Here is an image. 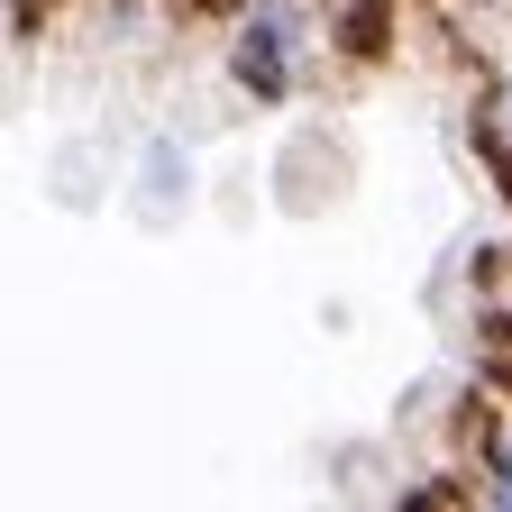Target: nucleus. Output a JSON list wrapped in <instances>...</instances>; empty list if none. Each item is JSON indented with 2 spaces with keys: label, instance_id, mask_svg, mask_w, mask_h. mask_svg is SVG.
I'll return each mask as SVG.
<instances>
[{
  "label": "nucleus",
  "instance_id": "obj_6",
  "mask_svg": "<svg viewBox=\"0 0 512 512\" xmlns=\"http://www.w3.org/2000/svg\"><path fill=\"white\" fill-rule=\"evenodd\" d=\"M503 128H512V83H503Z\"/></svg>",
  "mask_w": 512,
  "mask_h": 512
},
{
  "label": "nucleus",
  "instance_id": "obj_1",
  "mask_svg": "<svg viewBox=\"0 0 512 512\" xmlns=\"http://www.w3.org/2000/svg\"><path fill=\"white\" fill-rule=\"evenodd\" d=\"M311 64V10L302 0H247L229 19V83L238 101H293Z\"/></svg>",
  "mask_w": 512,
  "mask_h": 512
},
{
  "label": "nucleus",
  "instance_id": "obj_2",
  "mask_svg": "<svg viewBox=\"0 0 512 512\" xmlns=\"http://www.w3.org/2000/svg\"><path fill=\"white\" fill-rule=\"evenodd\" d=\"M320 37H330V64H348V74H375V64L403 46V0H330Z\"/></svg>",
  "mask_w": 512,
  "mask_h": 512
},
{
  "label": "nucleus",
  "instance_id": "obj_4",
  "mask_svg": "<svg viewBox=\"0 0 512 512\" xmlns=\"http://www.w3.org/2000/svg\"><path fill=\"white\" fill-rule=\"evenodd\" d=\"M476 165H485V183L512 202V128H503V110H494V119H476Z\"/></svg>",
  "mask_w": 512,
  "mask_h": 512
},
{
  "label": "nucleus",
  "instance_id": "obj_3",
  "mask_svg": "<svg viewBox=\"0 0 512 512\" xmlns=\"http://www.w3.org/2000/svg\"><path fill=\"white\" fill-rule=\"evenodd\" d=\"M384 512H476V494H467V467H421V476H403Z\"/></svg>",
  "mask_w": 512,
  "mask_h": 512
},
{
  "label": "nucleus",
  "instance_id": "obj_7",
  "mask_svg": "<svg viewBox=\"0 0 512 512\" xmlns=\"http://www.w3.org/2000/svg\"><path fill=\"white\" fill-rule=\"evenodd\" d=\"M503 311H512V302H503Z\"/></svg>",
  "mask_w": 512,
  "mask_h": 512
},
{
  "label": "nucleus",
  "instance_id": "obj_5",
  "mask_svg": "<svg viewBox=\"0 0 512 512\" xmlns=\"http://www.w3.org/2000/svg\"><path fill=\"white\" fill-rule=\"evenodd\" d=\"M476 476H485V512H512V430L485 448V467H476Z\"/></svg>",
  "mask_w": 512,
  "mask_h": 512
}]
</instances>
